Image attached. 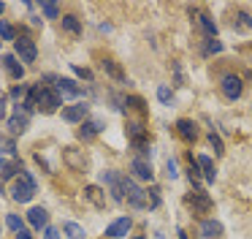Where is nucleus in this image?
Masks as SVG:
<instances>
[{"label":"nucleus","instance_id":"f257e3e1","mask_svg":"<svg viewBox=\"0 0 252 239\" xmlns=\"http://www.w3.org/2000/svg\"><path fill=\"white\" fill-rule=\"evenodd\" d=\"M33 196H35V179H33L30 171H22L19 179L14 182V188H11V199L19 201V204H28Z\"/></svg>","mask_w":252,"mask_h":239},{"label":"nucleus","instance_id":"f03ea898","mask_svg":"<svg viewBox=\"0 0 252 239\" xmlns=\"http://www.w3.org/2000/svg\"><path fill=\"white\" fill-rule=\"evenodd\" d=\"M122 188H125L127 204H130L133 209H147V206H149V201H147V190L138 188L133 177H122Z\"/></svg>","mask_w":252,"mask_h":239},{"label":"nucleus","instance_id":"7ed1b4c3","mask_svg":"<svg viewBox=\"0 0 252 239\" xmlns=\"http://www.w3.org/2000/svg\"><path fill=\"white\" fill-rule=\"evenodd\" d=\"M220 90H222V95L228 98V101H239L241 92H244V84H241V79L236 74H225L222 79H220Z\"/></svg>","mask_w":252,"mask_h":239},{"label":"nucleus","instance_id":"20e7f679","mask_svg":"<svg viewBox=\"0 0 252 239\" xmlns=\"http://www.w3.org/2000/svg\"><path fill=\"white\" fill-rule=\"evenodd\" d=\"M103 179L106 185H109V193H111V199L120 204V201H125V188H122V174L120 171H103Z\"/></svg>","mask_w":252,"mask_h":239},{"label":"nucleus","instance_id":"39448f33","mask_svg":"<svg viewBox=\"0 0 252 239\" xmlns=\"http://www.w3.org/2000/svg\"><path fill=\"white\" fill-rule=\"evenodd\" d=\"M14 52H17V57L22 60V63H35V57H38L35 41H30V38H17V41H14Z\"/></svg>","mask_w":252,"mask_h":239},{"label":"nucleus","instance_id":"423d86ee","mask_svg":"<svg viewBox=\"0 0 252 239\" xmlns=\"http://www.w3.org/2000/svg\"><path fill=\"white\" fill-rule=\"evenodd\" d=\"M35 106H44V112H57V106H60V95H57V90H49V87H38Z\"/></svg>","mask_w":252,"mask_h":239},{"label":"nucleus","instance_id":"0eeeda50","mask_svg":"<svg viewBox=\"0 0 252 239\" xmlns=\"http://www.w3.org/2000/svg\"><path fill=\"white\" fill-rule=\"evenodd\" d=\"M187 204L192 206L195 215H206V212L212 209V199H209V193H203V190H195V193L187 196Z\"/></svg>","mask_w":252,"mask_h":239},{"label":"nucleus","instance_id":"6e6552de","mask_svg":"<svg viewBox=\"0 0 252 239\" xmlns=\"http://www.w3.org/2000/svg\"><path fill=\"white\" fill-rule=\"evenodd\" d=\"M133 228V220L127 215H122V217H117L114 223H111L109 228H106V237H111V239H122V237H127V231Z\"/></svg>","mask_w":252,"mask_h":239},{"label":"nucleus","instance_id":"1a4fd4ad","mask_svg":"<svg viewBox=\"0 0 252 239\" xmlns=\"http://www.w3.org/2000/svg\"><path fill=\"white\" fill-rule=\"evenodd\" d=\"M55 90H57V95H65V98H82V92H84L73 79H57Z\"/></svg>","mask_w":252,"mask_h":239},{"label":"nucleus","instance_id":"9d476101","mask_svg":"<svg viewBox=\"0 0 252 239\" xmlns=\"http://www.w3.org/2000/svg\"><path fill=\"white\" fill-rule=\"evenodd\" d=\"M130 171H133V177H136V179H149V182H152V177H155V171H152V166H149V160H144V158H133Z\"/></svg>","mask_w":252,"mask_h":239},{"label":"nucleus","instance_id":"9b49d317","mask_svg":"<svg viewBox=\"0 0 252 239\" xmlns=\"http://www.w3.org/2000/svg\"><path fill=\"white\" fill-rule=\"evenodd\" d=\"M176 130H179V136L185 141H195L198 139V125L192 122V120H187V117L176 120Z\"/></svg>","mask_w":252,"mask_h":239},{"label":"nucleus","instance_id":"f8f14e48","mask_svg":"<svg viewBox=\"0 0 252 239\" xmlns=\"http://www.w3.org/2000/svg\"><path fill=\"white\" fill-rule=\"evenodd\" d=\"M28 122H30V114H25V112H19V109H17V114L8 117V130H11L14 136H19V133L28 130Z\"/></svg>","mask_w":252,"mask_h":239},{"label":"nucleus","instance_id":"ddd939ff","mask_svg":"<svg viewBox=\"0 0 252 239\" xmlns=\"http://www.w3.org/2000/svg\"><path fill=\"white\" fill-rule=\"evenodd\" d=\"M84 117H87V106L84 103H73V106L63 109V120L65 122H82Z\"/></svg>","mask_w":252,"mask_h":239},{"label":"nucleus","instance_id":"4468645a","mask_svg":"<svg viewBox=\"0 0 252 239\" xmlns=\"http://www.w3.org/2000/svg\"><path fill=\"white\" fill-rule=\"evenodd\" d=\"M198 168H201V177L206 179V182H214V177H217V171H214V160L209 155H198L195 158Z\"/></svg>","mask_w":252,"mask_h":239},{"label":"nucleus","instance_id":"2eb2a0df","mask_svg":"<svg viewBox=\"0 0 252 239\" xmlns=\"http://www.w3.org/2000/svg\"><path fill=\"white\" fill-rule=\"evenodd\" d=\"M201 237L203 239L222 237V223H220V220H201Z\"/></svg>","mask_w":252,"mask_h":239},{"label":"nucleus","instance_id":"dca6fc26","mask_svg":"<svg viewBox=\"0 0 252 239\" xmlns=\"http://www.w3.org/2000/svg\"><path fill=\"white\" fill-rule=\"evenodd\" d=\"M17 171H22V163H19L17 158H0V177L3 179L14 177Z\"/></svg>","mask_w":252,"mask_h":239},{"label":"nucleus","instance_id":"f3484780","mask_svg":"<svg viewBox=\"0 0 252 239\" xmlns=\"http://www.w3.org/2000/svg\"><path fill=\"white\" fill-rule=\"evenodd\" d=\"M46 220H49V215H46L44 206H33V209L28 212V223L33 228H46Z\"/></svg>","mask_w":252,"mask_h":239},{"label":"nucleus","instance_id":"a211bd4d","mask_svg":"<svg viewBox=\"0 0 252 239\" xmlns=\"http://www.w3.org/2000/svg\"><path fill=\"white\" fill-rule=\"evenodd\" d=\"M192 14L198 16V25H201V30L206 33L209 38H214V36H217V22H214L212 16H209V14H203V11H192Z\"/></svg>","mask_w":252,"mask_h":239},{"label":"nucleus","instance_id":"6ab92c4d","mask_svg":"<svg viewBox=\"0 0 252 239\" xmlns=\"http://www.w3.org/2000/svg\"><path fill=\"white\" fill-rule=\"evenodd\" d=\"M3 65H6V71L14 76V79H22V76H25V68L19 65L17 54H6V57H3Z\"/></svg>","mask_w":252,"mask_h":239},{"label":"nucleus","instance_id":"aec40b11","mask_svg":"<svg viewBox=\"0 0 252 239\" xmlns=\"http://www.w3.org/2000/svg\"><path fill=\"white\" fill-rule=\"evenodd\" d=\"M84 196H87V199L93 201L95 206H103V204H106V199H103V190H100L98 185H87V188H84Z\"/></svg>","mask_w":252,"mask_h":239},{"label":"nucleus","instance_id":"412c9836","mask_svg":"<svg viewBox=\"0 0 252 239\" xmlns=\"http://www.w3.org/2000/svg\"><path fill=\"white\" fill-rule=\"evenodd\" d=\"M100 120H95V122H84L82 125V139L84 141H90V139H95V136H98V130H100Z\"/></svg>","mask_w":252,"mask_h":239},{"label":"nucleus","instance_id":"4be33fe9","mask_svg":"<svg viewBox=\"0 0 252 239\" xmlns=\"http://www.w3.org/2000/svg\"><path fill=\"white\" fill-rule=\"evenodd\" d=\"M103 71H106L109 76H114L117 81H125V74L120 71V65H117L114 60H103Z\"/></svg>","mask_w":252,"mask_h":239},{"label":"nucleus","instance_id":"5701e85b","mask_svg":"<svg viewBox=\"0 0 252 239\" xmlns=\"http://www.w3.org/2000/svg\"><path fill=\"white\" fill-rule=\"evenodd\" d=\"M233 27H236V30H250V27H252V16L247 14V11H239L236 19H233Z\"/></svg>","mask_w":252,"mask_h":239},{"label":"nucleus","instance_id":"b1692460","mask_svg":"<svg viewBox=\"0 0 252 239\" xmlns=\"http://www.w3.org/2000/svg\"><path fill=\"white\" fill-rule=\"evenodd\" d=\"M63 27H65L68 33H73V36H79V33H82V25H79V19L73 14L63 16Z\"/></svg>","mask_w":252,"mask_h":239},{"label":"nucleus","instance_id":"393cba45","mask_svg":"<svg viewBox=\"0 0 252 239\" xmlns=\"http://www.w3.org/2000/svg\"><path fill=\"white\" fill-rule=\"evenodd\" d=\"M63 231H65L71 239H84V237H87V234H84V228L79 226V223H65V226H63Z\"/></svg>","mask_w":252,"mask_h":239},{"label":"nucleus","instance_id":"a878e982","mask_svg":"<svg viewBox=\"0 0 252 239\" xmlns=\"http://www.w3.org/2000/svg\"><path fill=\"white\" fill-rule=\"evenodd\" d=\"M158 101L165 103V106H171V103H174V92H171L168 84H160L158 87Z\"/></svg>","mask_w":252,"mask_h":239},{"label":"nucleus","instance_id":"bb28decb","mask_svg":"<svg viewBox=\"0 0 252 239\" xmlns=\"http://www.w3.org/2000/svg\"><path fill=\"white\" fill-rule=\"evenodd\" d=\"M65 160L71 163L73 168H84V158H79L73 147H65Z\"/></svg>","mask_w":252,"mask_h":239},{"label":"nucleus","instance_id":"cd10ccee","mask_svg":"<svg viewBox=\"0 0 252 239\" xmlns=\"http://www.w3.org/2000/svg\"><path fill=\"white\" fill-rule=\"evenodd\" d=\"M0 38H3V41H17V33H14V27L8 25V22H3V19H0Z\"/></svg>","mask_w":252,"mask_h":239},{"label":"nucleus","instance_id":"c85d7f7f","mask_svg":"<svg viewBox=\"0 0 252 239\" xmlns=\"http://www.w3.org/2000/svg\"><path fill=\"white\" fill-rule=\"evenodd\" d=\"M41 11H44V16H49V19H57V16H60V8H57V3H52V0L41 3Z\"/></svg>","mask_w":252,"mask_h":239},{"label":"nucleus","instance_id":"c756f323","mask_svg":"<svg viewBox=\"0 0 252 239\" xmlns=\"http://www.w3.org/2000/svg\"><path fill=\"white\" fill-rule=\"evenodd\" d=\"M125 106H133V109H138V112H144V109H147V103H144V98L130 95V98H125V101H122V109H125Z\"/></svg>","mask_w":252,"mask_h":239},{"label":"nucleus","instance_id":"7c9ffc66","mask_svg":"<svg viewBox=\"0 0 252 239\" xmlns=\"http://www.w3.org/2000/svg\"><path fill=\"white\" fill-rule=\"evenodd\" d=\"M165 177H168V179H176V177H179V166H176V158H168V160H165Z\"/></svg>","mask_w":252,"mask_h":239},{"label":"nucleus","instance_id":"2f4dec72","mask_svg":"<svg viewBox=\"0 0 252 239\" xmlns=\"http://www.w3.org/2000/svg\"><path fill=\"white\" fill-rule=\"evenodd\" d=\"M6 226L11 228L14 234H19V231H22V217H19V215H8L6 217Z\"/></svg>","mask_w":252,"mask_h":239},{"label":"nucleus","instance_id":"473e14b6","mask_svg":"<svg viewBox=\"0 0 252 239\" xmlns=\"http://www.w3.org/2000/svg\"><path fill=\"white\" fill-rule=\"evenodd\" d=\"M222 41H217V38H209V43H206V54H220L222 52Z\"/></svg>","mask_w":252,"mask_h":239},{"label":"nucleus","instance_id":"72a5a7b5","mask_svg":"<svg viewBox=\"0 0 252 239\" xmlns=\"http://www.w3.org/2000/svg\"><path fill=\"white\" fill-rule=\"evenodd\" d=\"M209 141H212V147H214V152H217V155H222V152H225V147H222V139H220V136L214 133V130L209 133Z\"/></svg>","mask_w":252,"mask_h":239},{"label":"nucleus","instance_id":"f704fd0d","mask_svg":"<svg viewBox=\"0 0 252 239\" xmlns=\"http://www.w3.org/2000/svg\"><path fill=\"white\" fill-rule=\"evenodd\" d=\"M25 95H28V84H17V87L11 90V98H14V101H19V98H25Z\"/></svg>","mask_w":252,"mask_h":239},{"label":"nucleus","instance_id":"c9c22d12","mask_svg":"<svg viewBox=\"0 0 252 239\" xmlns=\"http://www.w3.org/2000/svg\"><path fill=\"white\" fill-rule=\"evenodd\" d=\"M147 196L152 199V201H149V206H152V209H155V206H160V188H152Z\"/></svg>","mask_w":252,"mask_h":239},{"label":"nucleus","instance_id":"e433bc0d","mask_svg":"<svg viewBox=\"0 0 252 239\" xmlns=\"http://www.w3.org/2000/svg\"><path fill=\"white\" fill-rule=\"evenodd\" d=\"M44 239H60V231H57V228H52V226H46L44 228Z\"/></svg>","mask_w":252,"mask_h":239},{"label":"nucleus","instance_id":"4c0bfd02","mask_svg":"<svg viewBox=\"0 0 252 239\" xmlns=\"http://www.w3.org/2000/svg\"><path fill=\"white\" fill-rule=\"evenodd\" d=\"M73 71H76V74L82 76V79H93V74H90L87 68H79V65H73Z\"/></svg>","mask_w":252,"mask_h":239},{"label":"nucleus","instance_id":"58836bf2","mask_svg":"<svg viewBox=\"0 0 252 239\" xmlns=\"http://www.w3.org/2000/svg\"><path fill=\"white\" fill-rule=\"evenodd\" d=\"M17 239H33V234H30V231H28V228H22V231H19V234H17Z\"/></svg>","mask_w":252,"mask_h":239},{"label":"nucleus","instance_id":"ea45409f","mask_svg":"<svg viewBox=\"0 0 252 239\" xmlns=\"http://www.w3.org/2000/svg\"><path fill=\"white\" fill-rule=\"evenodd\" d=\"M6 114V101H0V117Z\"/></svg>","mask_w":252,"mask_h":239},{"label":"nucleus","instance_id":"a19ab883","mask_svg":"<svg viewBox=\"0 0 252 239\" xmlns=\"http://www.w3.org/2000/svg\"><path fill=\"white\" fill-rule=\"evenodd\" d=\"M179 239H187V234H185V231H182V228H179Z\"/></svg>","mask_w":252,"mask_h":239},{"label":"nucleus","instance_id":"79ce46f5","mask_svg":"<svg viewBox=\"0 0 252 239\" xmlns=\"http://www.w3.org/2000/svg\"><path fill=\"white\" fill-rule=\"evenodd\" d=\"M3 8H6V5H3V3H0V14H3Z\"/></svg>","mask_w":252,"mask_h":239},{"label":"nucleus","instance_id":"37998d69","mask_svg":"<svg viewBox=\"0 0 252 239\" xmlns=\"http://www.w3.org/2000/svg\"><path fill=\"white\" fill-rule=\"evenodd\" d=\"M0 193H3V182H0Z\"/></svg>","mask_w":252,"mask_h":239},{"label":"nucleus","instance_id":"c03bdc74","mask_svg":"<svg viewBox=\"0 0 252 239\" xmlns=\"http://www.w3.org/2000/svg\"><path fill=\"white\" fill-rule=\"evenodd\" d=\"M133 239H144V237H133Z\"/></svg>","mask_w":252,"mask_h":239}]
</instances>
